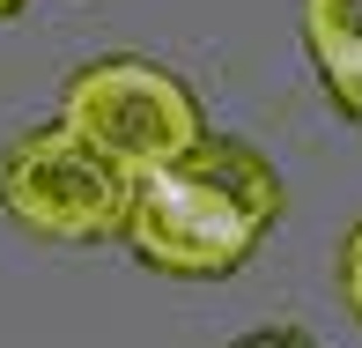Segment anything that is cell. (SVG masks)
Returning <instances> with one entry per match:
<instances>
[{"instance_id": "cell-1", "label": "cell", "mask_w": 362, "mask_h": 348, "mask_svg": "<svg viewBox=\"0 0 362 348\" xmlns=\"http://www.w3.org/2000/svg\"><path fill=\"white\" fill-rule=\"evenodd\" d=\"M281 208H288V186L274 156L207 126L185 156L134 178V208H126L119 237L134 245L141 267L170 281H222L259 252V237L281 223Z\"/></svg>"}, {"instance_id": "cell-2", "label": "cell", "mask_w": 362, "mask_h": 348, "mask_svg": "<svg viewBox=\"0 0 362 348\" xmlns=\"http://www.w3.org/2000/svg\"><path fill=\"white\" fill-rule=\"evenodd\" d=\"M59 126L74 141H89L104 163H119L126 178H148L207 134V111L170 67L119 52V60H89V67L67 74Z\"/></svg>"}, {"instance_id": "cell-3", "label": "cell", "mask_w": 362, "mask_h": 348, "mask_svg": "<svg viewBox=\"0 0 362 348\" xmlns=\"http://www.w3.org/2000/svg\"><path fill=\"white\" fill-rule=\"evenodd\" d=\"M0 208L15 230H30L45 245H104L126 230L134 178L52 119L0 148Z\"/></svg>"}, {"instance_id": "cell-4", "label": "cell", "mask_w": 362, "mask_h": 348, "mask_svg": "<svg viewBox=\"0 0 362 348\" xmlns=\"http://www.w3.org/2000/svg\"><path fill=\"white\" fill-rule=\"evenodd\" d=\"M303 45L325 96L362 126V0H303Z\"/></svg>"}, {"instance_id": "cell-5", "label": "cell", "mask_w": 362, "mask_h": 348, "mask_svg": "<svg viewBox=\"0 0 362 348\" xmlns=\"http://www.w3.org/2000/svg\"><path fill=\"white\" fill-rule=\"evenodd\" d=\"M333 281H340V304H348V319L362 326V223L340 237V259H333Z\"/></svg>"}, {"instance_id": "cell-6", "label": "cell", "mask_w": 362, "mask_h": 348, "mask_svg": "<svg viewBox=\"0 0 362 348\" xmlns=\"http://www.w3.org/2000/svg\"><path fill=\"white\" fill-rule=\"evenodd\" d=\"M229 348H318L303 326H259V334H237Z\"/></svg>"}, {"instance_id": "cell-7", "label": "cell", "mask_w": 362, "mask_h": 348, "mask_svg": "<svg viewBox=\"0 0 362 348\" xmlns=\"http://www.w3.org/2000/svg\"><path fill=\"white\" fill-rule=\"evenodd\" d=\"M15 8H23V0H0V23H8V15H15Z\"/></svg>"}]
</instances>
